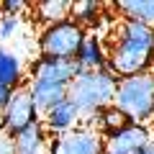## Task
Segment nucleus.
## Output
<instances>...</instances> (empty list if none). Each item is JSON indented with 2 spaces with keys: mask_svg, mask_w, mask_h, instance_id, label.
<instances>
[{
  "mask_svg": "<svg viewBox=\"0 0 154 154\" xmlns=\"http://www.w3.org/2000/svg\"><path fill=\"white\" fill-rule=\"evenodd\" d=\"M110 72L118 80L141 72H152L154 67V28L136 21H121L116 28V41L108 49Z\"/></svg>",
  "mask_w": 154,
  "mask_h": 154,
  "instance_id": "obj_1",
  "label": "nucleus"
},
{
  "mask_svg": "<svg viewBox=\"0 0 154 154\" xmlns=\"http://www.w3.org/2000/svg\"><path fill=\"white\" fill-rule=\"evenodd\" d=\"M77 75H80L77 62L54 59V57H38L33 62V75L28 80L26 90L31 95L33 105H36L38 116H44L57 103L67 100L69 85H72V80Z\"/></svg>",
  "mask_w": 154,
  "mask_h": 154,
  "instance_id": "obj_2",
  "label": "nucleus"
},
{
  "mask_svg": "<svg viewBox=\"0 0 154 154\" xmlns=\"http://www.w3.org/2000/svg\"><path fill=\"white\" fill-rule=\"evenodd\" d=\"M118 88V77L103 67V69H85L72 80L67 98L77 105L82 116H95L98 110L113 105V95Z\"/></svg>",
  "mask_w": 154,
  "mask_h": 154,
  "instance_id": "obj_3",
  "label": "nucleus"
},
{
  "mask_svg": "<svg viewBox=\"0 0 154 154\" xmlns=\"http://www.w3.org/2000/svg\"><path fill=\"white\" fill-rule=\"evenodd\" d=\"M113 105L128 118V123H144L154 118V72L121 77L113 95Z\"/></svg>",
  "mask_w": 154,
  "mask_h": 154,
  "instance_id": "obj_4",
  "label": "nucleus"
},
{
  "mask_svg": "<svg viewBox=\"0 0 154 154\" xmlns=\"http://www.w3.org/2000/svg\"><path fill=\"white\" fill-rule=\"evenodd\" d=\"M85 38H88V31L80 23H75L72 18H67V21L46 26L41 31V36H38V51H41V57L75 62L80 46L85 44Z\"/></svg>",
  "mask_w": 154,
  "mask_h": 154,
  "instance_id": "obj_5",
  "label": "nucleus"
},
{
  "mask_svg": "<svg viewBox=\"0 0 154 154\" xmlns=\"http://www.w3.org/2000/svg\"><path fill=\"white\" fill-rule=\"evenodd\" d=\"M36 121H41V116H38V110H36V105H33L28 90L26 88L13 90L8 105L3 108V113H0V131L16 136V134H21L26 126H31V123H36Z\"/></svg>",
  "mask_w": 154,
  "mask_h": 154,
  "instance_id": "obj_6",
  "label": "nucleus"
},
{
  "mask_svg": "<svg viewBox=\"0 0 154 154\" xmlns=\"http://www.w3.org/2000/svg\"><path fill=\"white\" fill-rule=\"evenodd\" d=\"M103 149L105 136L93 126H77L49 144V154H103Z\"/></svg>",
  "mask_w": 154,
  "mask_h": 154,
  "instance_id": "obj_7",
  "label": "nucleus"
},
{
  "mask_svg": "<svg viewBox=\"0 0 154 154\" xmlns=\"http://www.w3.org/2000/svg\"><path fill=\"white\" fill-rule=\"evenodd\" d=\"M152 144V131L144 123H126L121 131L105 136L103 154H141Z\"/></svg>",
  "mask_w": 154,
  "mask_h": 154,
  "instance_id": "obj_8",
  "label": "nucleus"
},
{
  "mask_svg": "<svg viewBox=\"0 0 154 154\" xmlns=\"http://www.w3.org/2000/svg\"><path fill=\"white\" fill-rule=\"evenodd\" d=\"M80 118H82V113H80L77 105L67 98V100H62V103H57L54 108L46 110V113L41 116V123H44V128L49 131V136H62V134L77 128Z\"/></svg>",
  "mask_w": 154,
  "mask_h": 154,
  "instance_id": "obj_9",
  "label": "nucleus"
},
{
  "mask_svg": "<svg viewBox=\"0 0 154 154\" xmlns=\"http://www.w3.org/2000/svg\"><path fill=\"white\" fill-rule=\"evenodd\" d=\"M13 139H16V152L18 154H46L49 152V144H51V136H49V131L44 128L41 121L26 126Z\"/></svg>",
  "mask_w": 154,
  "mask_h": 154,
  "instance_id": "obj_10",
  "label": "nucleus"
},
{
  "mask_svg": "<svg viewBox=\"0 0 154 154\" xmlns=\"http://www.w3.org/2000/svg\"><path fill=\"white\" fill-rule=\"evenodd\" d=\"M23 77H26L23 75V57L0 44V85L8 90H18Z\"/></svg>",
  "mask_w": 154,
  "mask_h": 154,
  "instance_id": "obj_11",
  "label": "nucleus"
},
{
  "mask_svg": "<svg viewBox=\"0 0 154 154\" xmlns=\"http://www.w3.org/2000/svg\"><path fill=\"white\" fill-rule=\"evenodd\" d=\"M75 62H77V67H80V72H85V69H103L105 62H108V51L103 49V44H100V38L95 36V33H88V38H85V44L80 46Z\"/></svg>",
  "mask_w": 154,
  "mask_h": 154,
  "instance_id": "obj_12",
  "label": "nucleus"
},
{
  "mask_svg": "<svg viewBox=\"0 0 154 154\" xmlns=\"http://www.w3.org/2000/svg\"><path fill=\"white\" fill-rule=\"evenodd\" d=\"M113 8L123 16V21H136L154 28V0H118Z\"/></svg>",
  "mask_w": 154,
  "mask_h": 154,
  "instance_id": "obj_13",
  "label": "nucleus"
},
{
  "mask_svg": "<svg viewBox=\"0 0 154 154\" xmlns=\"http://www.w3.org/2000/svg\"><path fill=\"white\" fill-rule=\"evenodd\" d=\"M36 13L41 21H46V26H54L69 18L72 13V3L69 0H41L36 3Z\"/></svg>",
  "mask_w": 154,
  "mask_h": 154,
  "instance_id": "obj_14",
  "label": "nucleus"
},
{
  "mask_svg": "<svg viewBox=\"0 0 154 154\" xmlns=\"http://www.w3.org/2000/svg\"><path fill=\"white\" fill-rule=\"evenodd\" d=\"M95 118H98V123H95V126H98V131L103 134V136H110V134L121 131V128L128 123V118H126L118 108H116V105H108V108L98 110V113H95Z\"/></svg>",
  "mask_w": 154,
  "mask_h": 154,
  "instance_id": "obj_15",
  "label": "nucleus"
},
{
  "mask_svg": "<svg viewBox=\"0 0 154 154\" xmlns=\"http://www.w3.org/2000/svg\"><path fill=\"white\" fill-rule=\"evenodd\" d=\"M100 11H103V5L95 3V0H80V3H72L69 18L85 28V26H93V23L100 21V16H103Z\"/></svg>",
  "mask_w": 154,
  "mask_h": 154,
  "instance_id": "obj_16",
  "label": "nucleus"
},
{
  "mask_svg": "<svg viewBox=\"0 0 154 154\" xmlns=\"http://www.w3.org/2000/svg\"><path fill=\"white\" fill-rule=\"evenodd\" d=\"M23 21L21 18H13V16H0V44L8 41V38H16L21 33Z\"/></svg>",
  "mask_w": 154,
  "mask_h": 154,
  "instance_id": "obj_17",
  "label": "nucleus"
},
{
  "mask_svg": "<svg viewBox=\"0 0 154 154\" xmlns=\"http://www.w3.org/2000/svg\"><path fill=\"white\" fill-rule=\"evenodd\" d=\"M26 0H0V16H13V18H23V13L28 11Z\"/></svg>",
  "mask_w": 154,
  "mask_h": 154,
  "instance_id": "obj_18",
  "label": "nucleus"
},
{
  "mask_svg": "<svg viewBox=\"0 0 154 154\" xmlns=\"http://www.w3.org/2000/svg\"><path fill=\"white\" fill-rule=\"evenodd\" d=\"M0 154H18L16 152V139L5 131H0Z\"/></svg>",
  "mask_w": 154,
  "mask_h": 154,
  "instance_id": "obj_19",
  "label": "nucleus"
},
{
  "mask_svg": "<svg viewBox=\"0 0 154 154\" xmlns=\"http://www.w3.org/2000/svg\"><path fill=\"white\" fill-rule=\"evenodd\" d=\"M11 95H13V90H8V88H3V85H0V113H3V108L8 105Z\"/></svg>",
  "mask_w": 154,
  "mask_h": 154,
  "instance_id": "obj_20",
  "label": "nucleus"
},
{
  "mask_svg": "<svg viewBox=\"0 0 154 154\" xmlns=\"http://www.w3.org/2000/svg\"><path fill=\"white\" fill-rule=\"evenodd\" d=\"M141 154H154V141H152V144H149V146H146V149H144V152H141Z\"/></svg>",
  "mask_w": 154,
  "mask_h": 154,
  "instance_id": "obj_21",
  "label": "nucleus"
}]
</instances>
